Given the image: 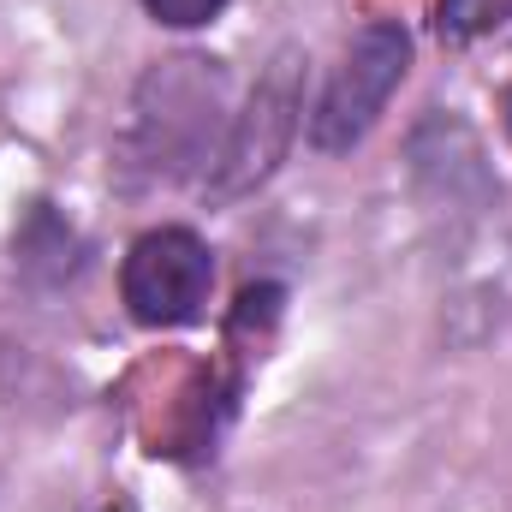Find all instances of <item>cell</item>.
Masks as SVG:
<instances>
[{
    "label": "cell",
    "mask_w": 512,
    "mask_h": 512,
    "mask_svg": "<svg viewBox=\"0 0 512 512\" xmlns=\"http://www.w3.org/2000/svg\"><path fill=\"white\" fill-rule=\"evenodd\" d=\"M227 114V72L203 54L155 60L131 96V161L149 179H179L197 161H215Z\"/></svg>",
    "instance_id": "cell-1"
},
{
    "label": "cell",
    "mask_w": 512,
    "mask_h": 512,
    "mask_svg": "<svg viewBox=\"0 0 512 512\" xmlns=\"http://www.w3.org/2000/svg\"><path fill=\"white\" fill-rule=\"evenodd\" d=\"M298 114H304V54H298V48H280V54L268 60V72L256 78L245 114L227 126L215 161H209V179H203L209 203H239V197H251L256 185L286 161V149H292V137H298Z\"/></svg>",
    "instance_id": "cell-2"
},
{
    "label": "cell",
    "mask_w": 512,
    "mask_h": 512,
    "mask_svg": "<svg viewBox=\"0 0 512 512\" xmlns=\"http://www.w3.org/2000/svg\"><path fill=\"white\" fill-rule=\"evenodd\" d=\"M405 66H411V36H405L399 24H387V18L364 24V30L346 42L334 78L322 84V96H316V108H310V143H316L322 155L358 149V143L376 131V120L387 114L393 90L405 84Z\"/></svg>",
    "instance_id": "cell-3"
},
{
    "label": "cell",
    "mask_w": 512,
    "mask_h": 512,
    "mask_svg": "<svg viewBox=\"0 0 512 512\" xmlns=\"http://www.w3.org/2000/svg\"><path fill=\"white\" fill-rule=\"evenodd\" d=\"M215 286V256L191 227H149L126 251L120 298L143 328H185L203 316Z\"/></svg>",
    "instance_id": "cell-4"
},
{
    "label": "cell",
    "mask_w": 512,
    "mask_h": 512,
    "mask_svg": "<svg viewBox=\"0 0 512 512\" xmlns=\"http://www.w3.org/2000/svg\"><path fill=\"white\" fill-rule=\"evenodd\" d=\"M512 18V0H441L435 6V24L447 42H471V36H489Z\"/></svg>",
    "instance_id": "cell-5"
},
{
    "label": "cell",
    "mask_w": 512,
    "mask_h": 512,
    "mask_svg": "<svg viewBox=\"0 0 512 512\" xmlns=\"http://www.w3.org/2000/svg\"><path fill=\"white\" fill-rule=\"evenodd\" d=\"M149 6V18L155 24H173V30H197V24H209L227 0H143Z\"/></svg>",
    "instance_id": "cell-6"
},
{
    "label": "cell",
    "mask_w": 512,
    "mask_h": 512,
    "mask_svg": "<svg viewBox=\"0 0 512 512\" xmlns=\"http://www.w3.org/2000/svg\"><path fill=\"white\" fill-rule=\"evenodd\" d=\"M501 120H507V137H512V78H507V90H501Z\"/></svg>",
    "instance_id": "cell-7"
}]
</instances>
